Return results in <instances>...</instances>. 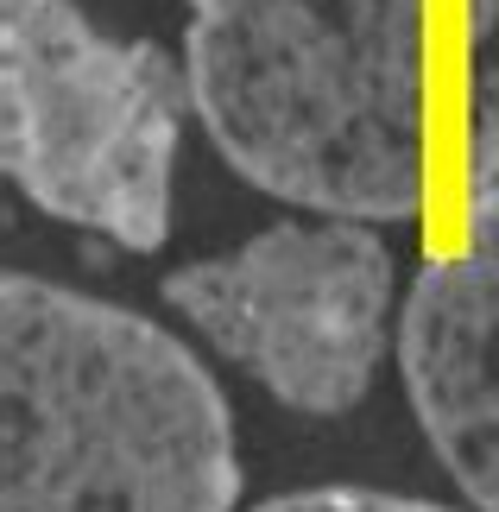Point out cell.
<instances>
[{
	"mask_svg": "<svg viewBox=\"0 0 499 512\" xmlns=\"http://www.w3.org/2000/svg\"><path fill=\"white\" fill-rule=\"evenodd\" d=\"M0 512H241L228 392L165 323L7 272Z\"/></svg>",
	"mask_w": 499,
	"mask_h": 512,
	"instance_id": "1",
	"label": "cell"
},
{
	"mask_svg": "<svg viewBox=\"0 0 499 512\" xmlns=\"http://www.w3.org/2000/svg\"><path fill=\"white\" fill-rule=\"evenodd\" d=\"M190 108L222 165L323 222L424 209V0H184Z\"/></svg>",
	"mask_w": 499,
	"mask_h": 512,
	"instance_id": "2",
	"label": "cell"
},
{
	"mask_svg": "<svg viewBox=\"0 0 499 512\" xmlns=\"http://www.w3.org/2000/svg\"><path fill=\"white\" fill-rule=\"evenodd\" d=\"M190 76L76 0H0V165L38 215L127 253L171 234Z\"/></svg>",
	"mask_w": 499,
	"mask_h": 512,
	"instance_id": "3",
	"label": "cell"
},
{
	"mask_svg": "<svg viewBox=\"0 0 499 512\" xmlns=\"http://www.w3.org/2000/svg\"><path fill=\"white\" fill-rule=\"evenodd\" d=\"M165 304L297 418H342L398 348V260L373 222H272L165 272Z\"/></svg>",
	"mask_w": 499,
	"mask_h": 512,
	"instance_id": "4",
	"label": "cell"
},
{
	"mask_svg": "<svg viewBox=\"0 0 499 512\" xmlns=\"http://www.w3.org/2000/svg\"><path fill=\"white\" fill-rule=\"evenodd\" d=\"M392 354L455 494L474 512H499V184L468 203L462 241L417 266Z\"/></svg>",
	"mask_w": 499,
	"mask_h": 512,
	"instance_id": "5",
	"label": "cell"
},
{
	"mask_svg": "<svg viewBox=\"0 0 499 512\" xmlns=\"http://www.w3.org/2000/svg\"><path fill=\"white\" fill-rule=\"evenodd\" d=\"M247 512H474V506H443L417 494H386V487H297V494H272Z\"/></svg>",
	"mask_w": 499,
	"mask_h": 512,
	"instance_id": "6",
	"label": "cell"
},
{
	"mask_svg": "<svg viewBox=\"0 0 499 512\" xmlns=\"http://www.w3.org/2000/svg\"><path fill=\"white\" fill-rule=\"evenodd\" d=\"M468 184L474 196L499 184V64L474 76V108H468Z\"/></svg>",
	"mask_w": 499,
	"mask_h": 512,
	"instance_id": "7",
	"label": "cell"
},
{
	"mask_svg": "<svg viewBox=\"0 0 499 512\" xmlns=\"http://www.w3.org/2000/svg\"><path fill=\"white\" fill-rule=\"evenodd\" d=\"M493 32H499V0H468V38L487 45Z\"/></svg>",
	"mask_w": 499,
	"mask_h": 512,
	"instance_id": "8",
	"label": "cell"
}]
</instances>
